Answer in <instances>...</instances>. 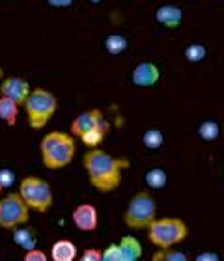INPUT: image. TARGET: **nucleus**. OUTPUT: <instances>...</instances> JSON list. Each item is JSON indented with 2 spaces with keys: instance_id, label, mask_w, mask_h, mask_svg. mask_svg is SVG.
<instances>
[{
  "instance_id": "obj_1",
  "label": "nucleus",
  "mask_w": 224,
  "mask_h": 261,
  "mask_svg": "<svg viewBox=\"0 0 224 261\" xmlns=\"http://www.w3.org/2000/svg\"><path fill=\"white\" fill-rule=\"evenodd\" d=\"M82 166L86 170L90 185L101 194H109L121 185L123 170L131 166V161L127 157H114L97 147L84 153Z\"/></svg>"
},
{
  "instance_id": "obj_2",
  "label": "nucleus",
  "mask_w": 224,
  "mask_h": 261,
  "mask_svg": "<svg viewBox=\"0 0 224 261\" xmlns=\"http://www.w3.org/2000/svg\"><path fill=\"white\" fill-rule=\"evenodd\" d=\"M41 163L47 170H62L73 163L77 155V142L71 133L49 130L39 142Z\"/></svg>"
},
{
  "instance_id": "obj_3",
  "label": "nucleus",
  "mask_w": 224,
  "mask_h": 261,
  "mask_svg": "<svg viewBox=\"0 0 224 261\" xmlns=\"http://www.w3.org/2000/svg\"><path fill=\"white\" fill-rule=\"evenodd\" d=\"M22 109H24L30 129L41 130L49 125V121L56 114L58 99H56L55 93L45 90V88H34L28 99L24 101V105H22Z\"/></svg>"
},
{
  "instance_id": "obj_4",
  "label": "nucleus",
  "mask_w": 224,
  "mask_h": 261,
  "mask_svg": "<svg viewBox=\"0 0 224 261\" xmlns=\"http://www.w3.org/2000/svg\"><path fill=\"white\" fill-rule=\"evenodd\" d=\"M189 226L181 218L163 217L155 218L148 228V239L157 248H172L187 239Z\"/></svg>"
},
{
  "instance_id": "obj_5",
  "label": "nucleus",
  "mask_w": 224,
  "mask_h": 261,
  "mask_svg": "<svg viewBox=\"0 0 224 261\" xmlns=\"http://www.w3.org/2000/svg\"><path fill=\"white\" fill-rule=\"evenodd\" d=\"M17 192L22 198V201L27 203L28 209L36 213H47L53 207V201H55V194H53L51 183L38 177V175L22 177Z\"/></svg>"
},
{
  "instance_id": "obj_6",
  "label": "nucleus",
  "mask_w": 224,
  "mask_h": 261,
  "mask_svg": "<svg viewBox=\"0 0 224 261\" xmlns=\"http://www.w3.org/2000/svg\"><path fill=\"white\" fill-rule=\"evenodd\" d=\"M155 218H157V203L148 191L137 192L123 211V224L129 229H148Z\"/></svg>"
},
{
  "instance_id": "obj_7",
  "label": "nucleus",
  "mask_w": 224,
  "mask_h": 261,
  "mask_svg": "<svg viewBox=\"0 0 224 261\" xmlns=\"http://www.w3.org/2000/svg\"><path fill=\"white\" fill-rule=\"evenodd\" d=\"M30 220V209L22 201L19 192H10L4 198H0V228L13 229L27 226Z\"/></svg>"
},
{
  "instance_id": "obj_8",
  "label": "nucleus",
  "mask_w": 224,
  "mask_h": 261,
  "mask_svg": "<svg viewBox=\"0 0 224 261\" xmlns=\"http://www.w3.org/2000/svg\"><path fill=\"white\" fill-rule=\"evenodd\" d=\"M71 135L81 138L82 135H86L88 130L92 129H109V123L105 120L103 112L99 109H90V110H82L73 118L71 125Z\"/></svg>"
},
{
  "instance_id": "obj_9",
  "label": "nucleus",
  "mask_w": 224,
  "mask_h": 261,
  "mask_svg": "<svg viewBox=\"0 0 224 261\" xmlns=\"http://www.w3.org/2000/svg\"><path fill=\"white\" fill-rule=\"evenodd\" d=\"M30 92H32V88H30L28 81H24L21 76H4L0 82V95L15 101L19 107L24 105Z\"/></svg>"
},
{
  "instance_id": "obj_10",
  "label": "nucleus",
  "mask_w": 224,
  "mask_h": 261,
  "mask_svg": "<svg viewBox=\"0 0 224 261\" xmlns=\"http://www.w3.org/2000/svg\"><path fill=\"white\" fill-rule=\"evenodd\" d=\"M71 220L79 231H95L99 226L97 207L92 203H81L71 213Z\"/></svg>"
},
{
  "instance_id": "obj_11",
  "label": "nucleus",
  "mask_w": 224,
  "mask_h": 261,
  "mask_svg": "<svg viewBox=\"0 0 224 261\" xmlns=\"http://www.w3.org/2000/svg\"><path fill=\"white\" fill-rule=\"evenodd\" d=\"M131 81L137 88H152L161 81V69L153 62H140L133 69Z\"/></svg>"
},
{
  "instance_id": "obj_12",
  "label": "nucleus",
  "mask_w": 224,
  "mask_h": 261,
  "mask_svg": "<svg viewBox=\"0 0 224 261\" xmlns=\"http://www.w3.org/2000/svg\"><path fill=\"white\" fill-rule=\"evenodd\" d=\"M155 21L164 28H178L183 21V11L176 4H161L155 10Z\"/></svg>"
},
{
  "instance_id": "obj_13",
  "label": "nucleus",
  "mask_w": 224,
  "mask_h": 261,
  "mask_svg": "<svg viewBox=\"0 0 224 261\" xmlns=\"http://www.w3.org/2000/svg\"><path fill=\"white\" fill-rule=\"evenodd\" d=\"M51 259L53 261H75L77 259V246L73 241L58 239L51 246Z\"/></svg>"
},
{
  "instance_id": "obj_14",
  "label": "nucleus",
  "mask_w": 224,
  "mask_h": 261,
  "mask_svg": "<svg viewBox=\"0 0 224 261\" xmlns=\"http://www.w3.org/2000/svg\"><path fill=\"white\" fill-rule=\"evenodd\" d=\"M19 105L11 99L0 95V120L4 121L8 127H15L17 120H19Z\"/></svg>"
},
{
  "instance_id": "obj_15",
  "label": "nucleus",
  "mask_w": 224,
  "mask_h": 261,
  "mask_svg": "<svg viewBox=\"0 0 224 261\" xmlns=\"http://www.w3.org/2000/svg\"><path fill=\"white\" fill-rule=\"evenodd\" d=\"M121 254L126 257L127 261H140V256H142V245L138 243L137 237H133V235H126V237H121L120 243Z\"/></svg>"
},
{
  "instance_id": "obj_16",
  "label": "nucleus",
  "mask_w": 224,
  "mask_h": 261,
  "mask_svg": "<svg viewBox=\"0 0 224 261\" xmlns=\"http://www.w3.org/2000/svg\"><path fill=\"white\" fill-rule=\"evenodd\" d=\"M13 243L19 245L24 250H34L38 248V237L34 233L32 228H27V226H21V228L13 229Z\"/></svg>"
},
{
  "instance_id": "obj_17",
  "label": "nucleus",
  "mask_w": 224,
  "mask_h": 261,
  "mask_svg": "<svg viewBox=\"0 0 224 261\" xmlns=\"http://www.w3.org/2000/svg\"><path fill=\"white\" fill-rule=\"evenodd\" d=\"M144 181H146V185H148L150 189L161 191V189H164V187H166V183H168V174H166L163 168L155 166V168H150L148 172H146V175H144Z\"/></svg>"
},
{
  "instance_id": "obj_18",
  "label": "nucleus",
  "mask_w": 224,
  "mask_h": 261,
  "mask_svg": "<svg viewBox=\"0 0 224 261\" xmlns=\"http://www.w3.org/2000/svg\"><path fill=\"white\" fill-rule=\"evenodd\" d=\"M164 144V135L161 129H155V127H152V129H146L142 135V146L146 147V149H152V151H157V149H161Z\"/></svg>"
},
{
  "instance_id": "obj_19",
  "label": "nucleus",
  "mask_w": 224,
  "mask_h": 261,
  "mask_svg": "<svg viewBox=\"0 0 224 261\" xmlns=\"http://www.w3.org/2000/svg\"><path fill=\"white\" fill-rule=\"evenodd\" d=\"M127 47H129V43H127L126 36H121V34H110L105 39V49L109 55H121Z\"/></svg>"
},
{
  "instance_id": "obj_20",
  "label": "nucleus",
  "mask_w": 224,
  "mask_h": 261,
  "mask_svg": "<svg viewBox=\"0 0 224 261\" xmlns=\"http://www.w3.org/2000/svg\"><path fill=\"white\" fill-rule=\"evenodd\" d=\"M220 135V125L213 120H206L198 125V136L206 142H213L217 140Z\"/></svg>"
},
{
  "instance_id": "obj_21",
  "label": "nucleus",
  "mask_w": 224,
  "mask_h": 261,
  "mask_svg": "<svg viewBox=\"0 0 224 261\" xmlns=\"http://www.w3.org/2000/svg\"><path fill=\"white\" fill-rule=\"evenodd\" d=\"M152 261H189V257L181 250L174 248H159L157 252L152 254Z\"/></svg>"
},
{
  "instance_id": "obj_22",
  "label": "nucleus",
  "mask_w": 224,
  "mask_h": 261,
  "mask_svg": "<svg viewBox=\"0 0 224 261\" xmlns=\"http://www.w3.org/2000/svg\"><path fill=\"white\" fill-rule=\"evenodd\" d=\"M107 130L109 129H92L88 130L86 135H82L79 140L88 147V149H97L99 144L105 140V135H107Z\"/></svg>"
},
{
  "instance_id": "obj_23",
  "label": "nucleus",
  "mask_w": 224,
  "mask_h": 261,
  "mask_svg": "<svg viewBox=\"0 0 224 261\" xmlns=\"http://www.w3.org/2000/svg\"><path fill=\"white\" fill-rule=\"evenodd\" d=\"M185 60L191 62V64H198V62L206 60L208 56V49L204 47L202 43H191L189 47H185Z\"/></svg>"
},
{
  "instance_id": "obj_24",
  "label": "nucleus",
  "mask_w": 224,
  "mask_h": 261,
  "mask_svg": "<svg viewBox=\"0 0 224 261\" xmlns=\"http://www.w3.org/2000/svg\"><path fill=\"white\" fill-rule=\"evenodd\" d=\"M101 261H127V259L123 257V254H121L118 243H112V245H109L107 248H103V257H101Z\"/></svg>"
},
{
  "instance_id": "obj_25",
  "label": "nucleus",
  "mask_w": 224,
  "mask_h": 261,
  "mask_svg": "<svg viewBox=\"0 0 224 261\" xmlns=\"http://www.w3.org/2000/svg\"><path fill=\"white\" fill-rule=\"evenodd\" d=\"M22 261H49V256H47L43 250H39V248H34V250L24 252Z\"/></svg>"
},
{
  "instance_id": "obj_26",
  "label": "nucleus",
  "mask_w": 224,
  "mask_h": 261,
  "mask_svg": "<svg viewBox=\"0 0 224 261\" xmlns=\"http://www.w3.org/2000/svg\"><path fill=\"white\" fill-rule=\"evenodd\" d=\"M13 181H15V174H13V170H10V168L0 170V185H2V189L11 187L13 185Z\"/></svg>"
},
{
  "instance_id": "obj_27",
  "label": "nucleus",
  "mask_w": 224,
  "mask_h": 261,
  "mask_svg": "<svg viewBox=\"0 0 224 261\" xmlns=\"http://www.w3.org/2000/svg\"><path fill=\"white\" fill-rule=\"evenodd\" d=\"M101 257H103V250H99V248H86V250L82 252L79 261H101Z\"/></svg>"
},
{
  "instance_id": "obj_28",
  "label": "nucleus",
  "mask_w": 224,
  "mask_h": 261,
  "mask_svg": "<svg viewBox=\"0 0 224 261\" xmlns=\"http://www.w3.org/2000/svg\"><path fill=\"white\" fill-rule=\"evenodd\" d=\"M194 261H220V256L215 252H202L194 257Z\"/></svg>"
},
{
  "instance_id": "obj_29",
  "label": "nucleus",
  "mask_w": 224,
  "mask_h": 261,
  "mask_svg": "<svg viewBox=\"0 0 224 261\" xmlns=\"http://www.w3.org/2000/svg\"><path fill=\"white\" fill-rule=\"evenodd\" d=\"M51 8H69L75 0H45Z\"/></svg>"
},
{
  "instance_id": "obj_30",
  "label": "nucleus",
  "mask_w": 224,
  "mask_h": 261,
  "mask_svg": "<svg viewBox=\"0 0 224 261\" xmlns=\"http://www.w3.org/2000/svg\"><path fill=\"white\" fill-rule=\"evenodd\" d=\"M92 4H99V2H103V0H90Z\"/></svg>"
},
{
  "instance_id": "obj_31",
  "label": "nucleus",
  "mask_w": 224,
  "mask_h": 261,
  "mask_svg": "<svg viewBox=\"0 0 224 261\" xmlns=\"http://www.w3.org/2000/svg\"><path fill=\"white\" fill-rule=\"evenodd\" d=\"M0 192H2V185H0Z\"/></svg>"
}]
</instances>
